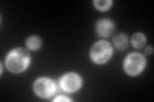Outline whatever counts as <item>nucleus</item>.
Instances as JSON below:
<instances>
[{"label":"nucleus","mask_w":154,"mask_h":102,"mask_svg":"<svg viewBox=\"0 0 154 102\" xmlns=\"http://www.w3.org/2000/svg\"><path fill=\"white\" fill-rule=\"evenodd\" d=\"M35 91L38 96L48 97L54 92V83L49 79H38L35 84Z\"/></svg>","instance_id":"nucleus-4"},{"label":"nucleus","mask_w":154,"mask_h":102,"mask_svg":"<svg viewBox=\"0 0 154 102\" xmlns=\"http://www.w3.org/2000/svg\"><path fill=\"white\" fill-rule=\"evenodd\" d=\"M81 82L80 78L76 74H67L63 79H62V87L63 89L68 91V92H73L80 87Z\"/></svg>","instance_id":"nucleus-5"},{"label":"nucleus","mask_w":154,"mask_h":102,"mask_svg":"<svg viewBox=\"0 0 154 102\" xmlns=\"http://www.w3.org/2000/svg\"><path fill=\"white\" fill-rule=\"evenodd\" d=\"M126 70L130 74H137L140 73L144 68V57L139 54H132L126 59V64H125Z\"/></svg>","instance_id":"nucleus-3"},{"label":"nucleus","mask_w":154,"mask_h":102,"mask_svg":"<svg viewBox=\"0 0 154 102\" xmlns=\"http://www.w3.org/2000/svg\"><path fill=\"white\" fill-rule=\"evenodd\" d=\"M55 101H68V98H67V97H58Z\"/></svg>","instance_id":"nucleus-11"},{"label":"nucleus","mask_w":154,"mask_h":102,"mask_svg":"<svg viewBox=\"0 0 154 102\" xmlns=\"http://www.w3.org/2000/svg\"><path fill=\"white\" fill-rule=\"evenodd\" d=\"M144 41H145V38H144V36L141 35V33H136V35H134V37H132V43L136 47L143 46Z\"/></svg>","instance_id":"nucleus-8"},{"label":"nucleus","mask_w":154,"mask_h":102,"mask_svg":"<svg viewBox=\"0 0 154 102\" xmlns=\"http://www.w3.org/2000/svg\"><path fill=\"white\" fill-rule=\"evenodd\" d=\"M98 31H99L100 35L107 36V35H109V33L113 31V24L110 23L109 21H107V19H104V21H100L98 23Z\"/></svg>","instance_id":"nucleus-6"},{"label":"nucleus","mask_w":154,"mask_h":102,"mask_svg":"<svg viewBox=\"0 0 154 102\" xmlns=\"http://www.w3.org/2000/svg\"><path fill=\"white\" fill-rule=\"evenodd\" d=\"M110 54H112V47L108 42H99L94 45L93 50H91V57L96 63H104L105 60L109 59Z\"/></svg>","instance_id":"nucleus-2"},{"label":"nucleus","mask_w":154,"mask_h":102,"mask_svg":"<svg viewBox=\"0 0 154 102\" xmlns=\"http://www.w3.org/2000/svg\"><path fill=\"white\" fill-rule=\"evenodd\" d=\"M114 42L119 48H123V47H126V45H127V38L125 37L123 35H118V36H116Z\"/></svg>","instance_id":"nucleus-7"},{"label":"nucleus","mask_w":154,"mask_h":102,"mask_svg":"<svg viewBox=\"0 0 154 102\" xmlns=\"http://www.w3.org/2000/svg\"><path fill=\"white\" fill-rule=\"evenodd\" d=\"M38 46H40V40H38L37 37H31L30 40H28V47L30 48H37Z\"/></svg>","instance_id":"nucleus-9"},{"label":"nucleus","mask_w":154,"mask_h":102,"mask_svg":"<svg viewBox=\"0 0 154 102\" xmlns=\"http://www.w3.org/2000/svg\"><path fill=\"white\" fill-rule=\"evenodd\" d=\"M28 64V55L23 50H16L9 54L7 59V66L11 71H22Z\"/></svg>","instance_id":"nucleus-1"},{"label":"nucleus","mask_w":154,"mask_h":102,"mask_svg":"<svg viewBox=\"0 0 154 102\" xmlns=\"http://www.w3.org/2000/svg\"><path fill=\"white\" fill-rule=\"evenodd\" d=\"M95 5L100 9H107L110 5V1L109 0H98V1H95Z\"/></svg>","instance_id":"nucleus-10"}]
</instances>
